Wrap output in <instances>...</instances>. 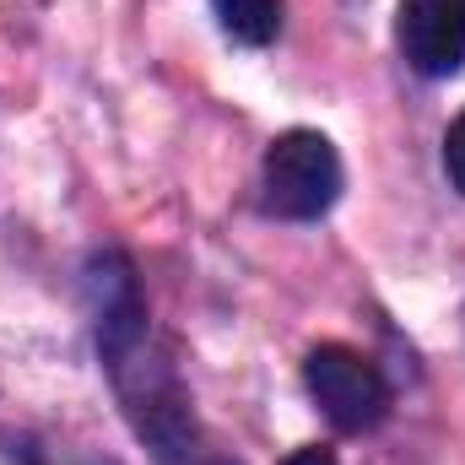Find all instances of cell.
I'll return each mask as SVG.
<instances>
[{
	"mask_svg": "<svg viewBox=\"0 0 465 465\" xmlns=\"http://www.w3.org/2000/svg\"><path fill=\"white\" fill-rule=\"evenodd\" d=\"M341 195V157L320 130H287L265 152V206L287 223H314Z\"/></svg>",
	"mask_w": 465,
	"mask_h": 465,
	"instance_id": "obj_2",
	"label": "cell"
},
{
	"mask_svg": "<svg viewBox=\"0 0 465 465\" xmlns=\"http://www.w3.org/2000/svg\"><path fill=\"white\" fill-rule=\"evenodd\" d=\"M303 384L320 401V411L341 433H368L390 411V384L384 373L351 347H314L303 357Z\"/></svg>",
	"mask_w": 465,
	"mask_h": 465,
	"instance_id": "obj_3",
	"label": "cell"
},
{
	"mask_svg": "<svg viewBox=\"0 0 465 465\" xmlns=\"http://www.w3.org/2000/svg\"><path fill=\"white\" fill-rule=\"evenodd\" d=\"M444 173H450V184L465 195V114L450 124V135H444Z\"/></svg>",
	"mask_w": 465,
	"mask_h": 465,
	"instance_id": "obj_6",
	"label": "cell"
},
{
	"mask_svg": "<svg viewBox=\"0 0 465 465\" xmlns=\"http://www.w3.org/2000/svg\"><path fill=\"white\" fill-rule=\"evenodd\" d=\"M87 276H93V298H98V351H104L119 395H124V411L135 417V433L157 450L163 465H232L201 439L173 362L152 351L146 303L135 292L130 260L124 254H98Z\"/></svg>",
	"mask_w": 465,
	"mask_h": 465,
	"instance_id": "obj_1",
	"label": "cell"
},
{
	"mask_svg": "<svg viewBox=\"0 0 465 465\" xmlns=\"http://www.w3.org/2000/svg\"><path fill=\"white\" fill-rule=\"evenodd\" d=\"M401 49H406V65L422 76L465 71V0H406Z\"/></svg>",
	"mask_w": 465,
	"mask_h": 465,
	"instance_id": "obj_4",
	"label": "cell"
},
{
	"mask_svg": "<svg viewBox=\"0 0 465 465\" xmlns=\"http://www.w3.org/2000/svg\"><path fill=\"white\" fill-rule=\"evenodd\" d=\"M282 465H341L331 450H298V455H287Z\"/></svg>",
	"mask_w": 465,
	"mask_h": 465,
	"instance_id": "obj_7",
	"label": "cell"
},
{
	"mask_svg": "<svg viewBox=\"0 0 465 465\" xmlns=\"http://www.w3.org/2000/svg\"><path fill=\"white\" fill-rule=\"evenodd\" d=\"M212 11L232 44H249V49H265L282 33V0H212Z\"/></svg>",
	"mask_w": 465,
	"mask_h": 465,
	"instance_id": "obj_5",
	"label": "cell"
}]
</instances>
